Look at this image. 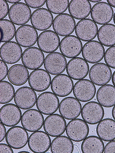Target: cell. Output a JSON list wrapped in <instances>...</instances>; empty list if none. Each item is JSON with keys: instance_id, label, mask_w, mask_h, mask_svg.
<instances>
[{"instance_id": "cell-1", "label": "cell", "mask_w": 115, "mask_h": 153, "mask_svg": "<svg viewBox=\"0 0 115 153\" xmlns=\"http://www.w3.org/2000/svg\"><path fill=\"white\" fill-rule=\"evenodd\" d=\"M66 132L67 137L72 141L79 142L88 137L89 128L87 123L80 119L72 120L66 126Z\"/></svg>"}, {"instance_id": "cell-2", "label": "cell", "mask_w": 115, "mask_h": 153, "mask_svg": "<svg viewBox=\"0 0 115 153\" xmlns=\"http://www.w3.org/2000/svg\"><path fill=\"white\" fill-rule=\"evenodd\" d=\"M59 100L57 96L51 92H43L38 97L36 107L38 111L45 115H49L56 112L59 108Z\"/></svg>"}, {"instance_id": "cell-3", "label": "cell", "mask_w": 115, "mask_h": 153, "mask_svg": "<svg viewBox=\"0 0 115 153\" xmlns=\"http://www.w3.org/2000/svg\"><path fill=\"white\" fill-rule=\"evenodd\" d=\"M90 81L95 85L103 86L107 84L111 80L112 72L107 64L99 62L92 66L89 72Z\"/></svg>"}, {"instance_id": "cell-4", "label": "cell", "mask_w": 115, "mask_h": 153, "mask_svg": "<svg viewBox=\"0 0 115 153\" xmlns=\"http://www.w3.org/2000/svg\"><path fill=\"white\" fill-rule=\"evenodd\" d=\"M43 64L45 70L49 74L58 75L65 71L67 64L65 57L62 53L54 52L47 56Z\"/></svg>"}, {"instance_id": "cell-5", "label": "cell", "mask_w": 115, "mask_h": 153, "mask_svg": "<svg viewBox=\"0 0 115 153\" xmlns=\"http://www.w3.org/2000/svg\"><path fill=\"white\" fill-rule=\"evenodd\" d=\"M28 134L26 130L22 127L15 126L8 130L5 137L8 145L15 149H21L28 143Z\"/></svg>"}, {"instance_id": "cell-6", "label": "cell", "mask_w": 115, "mask_h": 153, "mask_svg": "<svg viewBox=\"0 0 115 153\" xmlns=\"http://www.w3.org/2000/svg\"><path fill=\"white\" fill-rule=\"evenodd\" d=\"M44 122V117L42 113L35 109L27 110L23 114L21 120L22 127L27 131L32 132L41 129Z\"/></svg>"}, {"instance_id": "cell-7", "label": "cell", "mask_w": 115, "mask_h": 153, "mask_svg": "<svg viewBox=\"0 0 115 153\" xmlns=\"http://www.w3.org/2000/svg\"><path fill=\"white\" fill-rule=\"evenodd\" d=\"M76 26L74 18L67 13L58 15L54 19L52 24L54 31L61 36L70 35L75 30Z\"/></svg>"}, {"instance_id": "cell-8", "label": "cell", "mask_w": 115, "mask_h": 153, "mask_svg": "<svg viewBox=\"0 0 115 153\" xmlns=\"http://www.w3.org/2000/svg\"><path fill=\"white\" fill-rule=\"evenodd\" d=\"M105 50L103 45L98 41H91L86 42L82 50L84 59L91 64H96L104 58Z\"/></svg>"}, {"instance_id": "cell-9", "label": "cell", "mask_w": 115, "mask_h": 153, "mask_svg": "<svg viewBox=\"0 0 115 153\" xmlns=\"http://www.w3.org/2000/svg\"><path fill=\"white\" fill-rule=\"evenodd\" d=\"M81 116L87 123L94 125L99 123L104 116V110L99 102L91 101L85 104L82 108Z\"/></svg>"}, {"instance_id": "cell-10", "label": "cell", "mask_w": 115, "mask_h": 153, "mask_svg": "<svg viewBox=\"0 0 115 153\" xmlns=\"http://www.w3.org/2000/svg\"><path fill=\"white\" fill-rule=\"evenodd\" d=\"M43 126L45 132L49 136L56 137L65 132L67 125L65 118L61 115L52 114L45 119Z\"/></svg>"}, {"instance_id": "cell-11", "label": "cell", "mask_w": 115, "mask_h": 153, "mask_svg": "<svg viewBox=\"0 0 115 153\" xmlns=\"http://www.w3.org/2000/svg\"><path fill=\"white\" fill-rule=\"evenodd\" d=\"M83 45L81 41L74 35H69L62 39L59 48L61 53L66 58H76L82 52Z\"/></svg>"}, {"instance_id": "cell-12", "label": "cell", "mask_w": 115, "mask_h": 153, "mask_svg": "<svg viewBox=\"0 0 115 153\" xmlns=\"http://www.w3.org/2000/svg\"><path fill=\"white\" fill-rule=\"evenodd\" d=\"M75 30L77 36L80 40L89 42L96 38L99 30L97 24L93 20L86 18L78 22Z\"/></svg>"}, {"instance_id": "cell-13", "label": "cell", "mask_w": 115, "mask_h": 153, "mask_svg": "<svg viewBox=\"0 0 115 153\" xmlns=\"http://www.w3.org/2000/svg\"><path fill=\"white\" fill-rule=\"evenodd\" d=\"M14 98L15 105L21 109L26 110L35 106L38 98L34 90L25 86L17 90Z\"/></svg>"}, {"instance_id": "cell-14", "label": "cell", "mask_w": 115, "mask_h": 153, "mask_svg": "<svg viewBox=\"0 0 115 153\" xmlns=\"http://www.w3.org/2000/svg\"><path fill=\"white\" fill-rule=\"evenodd\" d=\"M28 80L31 88L37 92H42L50 86L52 78L46 70L39 68L31 72Z\"/></svg>"}, {"instance_id": "cell-15", "label": "cell", "mask_w": 115, "mask_h": 153, "mask_svg": "<svg viewBox=\"0 0 115 153\" xmlns=\"http://www.w3.org/2000/svg\"><path fill=\"white\" fill-rule=\"evenodd\" d=\"M45 56L43 51L36 47L28 48L23 53L22 61L28 69H39L44 64Z\"/></svg>"}, {"instance_id": "cell-16", "label": "cell", "mask_w": 115, "mask_h": 153, "mask_svg": "<svg viewBox=\"0 0 115 153\" xmlns=\"http://www.w3.org/2000/svg\"><path fill=\"white\" fill-rule=\"evenodd\" d=\"M82 109L80 101L72 97L63 99L60 103L59 108L60 115L65 119L71 120L80 116Z\"/></svg>"}, {"instance_id": "cell-17", "label": "cell", "mask_w": 115, "mask_h": 153, "mask_svg": "<svg viewBox=\"0 0 115 153\" xmlns=\"http://www.w3.org/2000/svg\"><path fill=\"white\" fill-rule=\"evenodd\" d=\"M113 8L106 2H100L95 4L92 8L91 16L93 20L99 25L108 24L113 18Z\"/></svg>"}, {"instance_id": "cell-18", "label": "cell", "mask_w": 115, "mask_h": 153, "mask_svg": "<svg viewBox=\"0 0 115 153\" xmlns=\"http://www.w3.org/2000/svg\"><path fill=\"white\" fill-rule=\"evenodd\" d=\"M29 149L35 153H44L50 148L51 140L47 133L42 131H35L30 136L28 141Z\"/></svg>"}, {"instance_id": "cell-19", "label": "cell", "mask_w": 115, "mask_h": 153, "mask_svg": "<svg viewBox=\"0 0 115 153\" xmlns=\"http://www.w3.org/2000/svg\"><path fill=\"white\" fill-rule=\"evenodd\" d=\"M66 70L68 75L72 79L79 81L87 76L89 71V65L84 59L76 57L68 62Z\"/></svg>"}, {"instance_id": "cell-20", "label": "cell", "mask_w": 115, "mask_h": 153, "mask_svg": "<svg viewBox=\"0 0 115 153\" xmlns=\"http://www.w3.org/2000/svg\"><path fill=\"white\" fill-rule=\"evenodd\" d=\"M8 16L10 20L17 25H23L29 22L32 16L30 8L26 4L19 2L10 8Z\"/></svg>"}, {"instance_id": "cell-21", "label": "cell", "mask_w": 115, "mask_h": 153, "mask_svg": "<svg viewBox=\"0 0 115 153\" xmlns=\"http://www.w3.org/2000/svg\"><path fill=\"white\" fill-rule=\"evenodd\" d=\"M96 92L95 84L87 79L78 81L75 84L73 89L75 98L82 102L91 101L96 95Z\"/></svg>"}, {"instance_id": "cell-22", "label": "cell", "mask_w": 115, "mask_h": 153, "mask_svg": "<svg viewBox=\"0 0 115 153\" xmlns=\"http://www.w3.org/2000/svg\"><path fill=\"white\" fill-rule=\"evenodd\" d=\"M74 83L72 79L65 74L56 75L51 84L52 92L58 97H64L70 95L73 91Z\"/></svg>"}, {"instance_id": "cell-23", "label": "cell", "mask_w": 115, "mask_h": 153, "mask_svg": "<svg viewBox=\"0 0 115 153\" xmlns=\"http://www.w3.org/2000/svg\"><path fill=\"white\" fill-rule=\"evenodd\" d=\"M38 38L37 30L32 25L21 26L16 30L15 39L21 46L31 48L36 43Z\"/></svg>"}, {"instance_id": "cell-24", "label": "cell", "mask_w": 115, "mask_h": 153, "mask_svg": "<svg viewBox=\"0 0 115 153\" xmlns=\"http://www.w3.org/2000/svg\"><path fill=\"white\" fill-rule=\"evenodd\" d=\"M60 42V39L58 34L50 30L41 33L37 41L39 49L47 53L55 52L59 48Z\"/></svg>"}, {"instance_id": "cell-25", "label": "cell", "mask_w": 115, "mask_h": 153, "mask_svg": "<svg viewBox=\"0 0 115 153\" xmlns=\"http://www.w3.org/2000/svg\"><path fill=\"white\" fill-rule=\"evenodd\" d=\"M22 117L20 109L14 104H5L0 110V121L7 127L17 125L20 122Z\"/></svg>"}, {"instance_id": "cell-26", "label": "cell", "mask_w": 115, "mask_h": 153, "mask_svg": "<svg viewBox=\"0 0 115 153\" xmlns=\"http://www.w3.org/2000/svg\"><path fill=\"white\" fill-rule=\"evenodd\" d=\"M52 13L45 8H40L34 11L31 18L32 26L39 31H45L50 28L53 24Z\"/></svg>"}, {"instance_id": "cell-27", "label": "cell", "mask_w": 115, "mask_h": 153, "mask_svg": "<svg viewBox=\"0 0 115 153\" xmlns=\"http://www.w3.org/2000/svg\"><path fill=\"white\" fill-rule=\"evenodd\" d=\"M22 54L21 46L14 41L5 42L1 47L0 56L1 59L6 63H16L21 59Z\"/></svg>"}, {"instance_id": "cell-28", "label": "cell", "mask_w": 115, "mask_h": 153, "mask_svg": "<svg viewBox=\"0 0 115 153\" xmlns=\"http://www.w3.org/2000/svg\"><path fill=\"white\" fill-rule=\"evenodd\" d=\"M91 4L88 0H72L69 7L70 15L78 20L87 18L91 13Z\"/></svg>"}, {"instance_id": "cell-29", "label": "cell", "mask_w": 115, "mask_h": 153, "mask_svg": "<svg viewBox=\"0 0 115 153\" xmlns=\"http://www.w3.org/2000/svg\"><path fill=\"white\" fill-rule=\"evenodd\" d=\"M29 73L27 68L21 64H15L8 70V78L11 84L15 86L24 85L28 81Z\"/></svg>"}, {"instance_id": "cell-30", "label": "cell", "mask_w": 115, "mask_h": 153, "mask_svg": "<svg viewBox=\"0 0 115 153\" xmlns=\"http://www.w3.org/2000/svg\"><path fill=\"white\" fill-rule=\"evenodd\" d=\"M98 102L105 108H110L115 105V87L106 84L99 88L96 94Z\"/></svg>"}, {"instance_id": "cell-31", "label": "cell", "mask_w": 115, "mask_h": 153, "mask_svg": "<svg viewBox=\"0 0 115 153\" xmlns=\"http://www.w3.org/2000/svg\"><path fill=\"white\" fill-rule=\"evenodd\" d=\"M98 136L103 141L109 142L115 140V121L110 118L102 120L96 128Z\"/></svg>"}, {"instance_id": "cell-32", "label": "cell", "mask_w": 115, "mask_h": 153, "mask_svg": "<svg viewBox=\"0 0 115 153\" xmlns=\"http://www.w3.org/2000/svg\"><path fill=\"white\" fill-rule=\"evenodd\" d=\"M99 42L106 47L115 45V25L108 24L102 25L99 28L97 33Z\"/></svg>"}, {"instance_id": "cell-33", "label": "cell", "mask_w": 115, "mask_h": 153, "mask_svg": "<svg viewBox=\"0 0 115 153\" xmlns=\"http://www.w3.org/2000/svg\"><path fill=\"white\" fill-rule=\"evenodd\" d=\"M51 151L52 153H72L74 145L72 140L65 136H59L52 140Z\"/></svg>"}, {"instance_id": "cell-34", "label": "cell", "mask_w": 115, "mask_h": 153, "mask_svg": "<svg viewBox=\"0 0 115 153\" xmlns=\"http://www.w3.org/2000/svg\"><path fill=\"white\" fill-rule=\"evenodd\" d=\"M104 149L103 141L96 136L86 137L82 143L81 145L83 153H103Z\"/></svg>"}, {"instance_id": "cell-35", "label": "cell", "mask_w": 115, "mask_h": 153, "mask_svg": "<svg viewBox=\"0 0 115 153\" xmlns=\"http://www.w3.org/2000/svg\"><path fill=\"white\" fill-rule=\"evenodd\" d=\"M0 39L1 42H9L14 38L16 33V29L13 23L8 19L0 21Z\"/></svg>"}, {"instance_id": "cell-36", "label": "cell", "mask_w": 115, "mask_h": 153, "mask_svg": "<svg viewBox=\"0 0 115 153\" xmlns=\"http://www.w3.org/2000/svg\"><path fill=\"white\" fill-rule=\"evenodd\" d=\"M15 88L10 83L7 81L0 82V103L7 104L11 102L15 97Z\"/></svg>"}, {"instance_id": "cell-37", "label": "cell", "mask_w": 115, "mask_h": 153, "mask_svg": "<svg viewBox=\"0 0 115 153\" xmlns=\"http://www.w3.org/2000/svg\"><path fill=\"white\" fill-rule=\"evenodd\" d=\"M69 0H47L46 6L48 10L52 13L60 15L69 8Z\"/></svg>"}, {"instance_id": "cell-38", "label": "cell", "mask_w": 115, "mask_h": 153, "mask_svg": "<svg viewBox=\"0 0 115 153\" xmlns=\"http://www.w3.org/2000/svg\"><path fill=\"white\" fill-rule=\"evenodd\" d=\"M105 62L110 68L115 69V45L106 50L104 55Z\"/></svg>"}, {"instance_id": "cell-39", "label": "cell", "mask_w": 115, "mask_h": 153, "mask_svg": "<svg viewBox=\"0 0 115 153\" xmlns=\"http://www.w3.org/2000/svg\"><path fill=\"white\" fill-rule=\"evenodd\" d=\"M9 7L6 1H0V19H3L7 16L9 11Z\"/></svg>"}, {"instance_id": "cell-40", "label": "cell", "mask_w": 115, "mask_h": 153, "mask_svg": "<svg viewBox=\"0 0 115 153\" xmlns=\"http://www.w3.org/2000/svg\"><path fill=\"white\" fill-rule=\"evenodd\" d=\"M25 2L29 7L32 8H39L44 5L45 0H25Z\"/></svg>"}, {"instance_id": "cell-41", "label": "cell", "mask_w": 115, "mask_h": 153, "mask_svg": "<svg viewBox=\"0 0 115 153\" xmlns=\"http://www.w3.org/2000/svg\"><path fill=\"white\" fill-rule=\"evenodd\" d=\"M8 68L6 63L2 60H0V81L5 79L8 74Z\"/></svg>"}, {"instance_id": "cell-42", "label": "cell", "mask_w": 115, "mask_h": 153, "mask_svg": "<svg viewBox=\"0 0 115 153\" xmlns=\"http://www.w3.org/2000/svg\"><path fill=\"white\" fill-rule=\"evenodd\" d=\"M104 153H115V140L109 141L105 146Z\"/></svg>"}, {"instance_id": "cell-43", "label": "cell", "mask_w": 115, "mask_h": 153, "mask_svg": "<svg viewBox=\"0 0 115 153\" xmlns=\"http://www.w3.org/2000/svg\"><path fill=\"white\" fill-rule=\"evenodd\" d=\"M0 153H13L12 148L9 145L6 144L1 143L0 144Z\"/></svg>"}, {"instance_id": "cell-44", "label": "cell", "mask_w": 115, "mask_h": 153, "mask_svg": "<svg viewBox=\"0 0 115 153\" xmlns=\"http://www.w3.org/2000/svg\"><path fill=\"white\" fill-rule=\"evenodd\" d=\"M6 129L5 125L2 123H0V142H2L4 140L6 136Z\"/></svg>"}, {"instance_id": "cell-45", "label": "cell", "mask_w": 115, "mask_h": 153, "mask_svg": "<svg viewBox=\"0 0 115 153\" xmlns=\"http://www.w3.org/2000/svg\"><path fill=\"white\" fill-rule=\"evenodd\" d=\"M108 4H110L112 7L115 8V0H107Z\"/></svg>"}, {"instance_id": "cell-46", "label": "cell", "mask_w": 115, "mask_h": 153, "mask_svg": "<svg viewBox=\"0 0 115 153\" xmlns=\"http://www.w3.org/2000/svg\"><path fill=\"white\" fill-rule=\"evenodd\" d=\"M21 0H7V2H9L10 4H17L19 3Z\"/></svg>"}, {"instance_id": "cell-47", "label": "cell", "mask_w": 115, "mask_h": 153, "mask_svg": "<svg viewBox=\"0 0 115 153\" xmlns=\"http://www.w3.org/2000/svg\"><path fill=\"white\" fill-rule=\"evenodd\" d=\"M112 81L114 86L115 87V71L112 75Z\"/></svg>"}, {"instance_id": "cell-48", "label": "cell", "mask_w": 115, "mask_h": 153, "mask_svg": "<svg viewBox=\"0 0 115 153\" xmlns=\"http://www.w3.org/2000/svg\"><path fill=\"white\" fill-rule=\"evenodd\" d=\"M112 116L115 121V105L114 106L112 111Z\"/></svg>"}, {"instance_id": "cell-49", "label": "cell", "mask_w": 115, "mask_h": 153, "mask_svg": "<svg viewBox=\"0 0 115 153\" xmlns=\"http://www.w3.org/2000/svg\"><path fill=\"white\" fill-rule=\"evenodd\" d=\"M89 1H90V2H92L94 3H99V2H100V1H102V0H94V1H92V0H89Z\"/></svg>"}, {"instance_id": "cell-50", "label": "cell", "mask_w": 115, "mask_h": 153, "mask_svg": "<svg viewBox=\"0 0 115 153\" xmlns=\"http://www.w3.org/2000/svg\"><path fill=\"white\" fill-rule=\"evenodd\" d=\"M113 20L114 22V24H115V13H114V15Z\"/></svg>"}, {"instance_id": "cell-51", "label": "cell", "mask_w": 115, "mask_h": 153, "mask_svg": "<svg viewBox=\"0 0 115 153\" xmlns=\"http://www.w3.org/2000/svg\"><path fill=\"white\" fill-rule=\"evenodd\" d=\"M19 153H29V152H28L27 151H21L20 152H19Z\"/></svg>"}]
</instances>
